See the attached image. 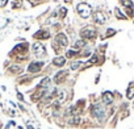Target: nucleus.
I'll return each mask as SVG.
<instances>
[{"label":"nucleus","instance_id":"nucleus-18","mask_svg":"<svg viewBox=\"0 0 134 129\" xmlns=\"http://www.w3.org/2000/svg\"><path fill=\"white\" fill-rule=\"evenodd\" d=\"M11 71H13V73H17V71H20V67H17V66H12V67H11Z\"/></svg>","mask_w":134,"mask_h":129},{"label":"nucleus","instance_id":"nucleus-2","mask_svg":"<svg viewBox=\"0 0 134 129\" xmlns=\"http://www.w3.org/2000/svg\"><path fill=\"white\" fill-rule=\"evenodd\" d=\"M78 12L80 13V16L83 18H87V17H89L91 12H92V8H91V5L86 4V3H82V4L78 5Z\"/></svg>","mask_w":134,"mask_h":129},{"label":"nucleus","instance_id":"nucleus-5","mask_svg":"<svg viewBox=\"0 0 134 129\" xmlns=\"http://www.w3.org/2000/svg\"><path fill=\"white\" fill-rule=\"evenodd\" d=\"M93 20L96 21L97 24H104V22L106 21V17L103 12H96L93 15Z\"/></svg>","mask_w":134,"mask_h":129},{"label":"nucleus","instance_id":"nucleus-14","mask_svg":"<svg viewBox=\"0 0 134 129\" xmlns=\"http://www.w3.org/2000/svg\"><path fill=\"white\" fill-rule=\"evenodd\" d=\"M79 121H80V117L79 116H72L71 119H70V124L76 125V124H79Z\"/></svg>","mask_w":134,"mask_h":129},{"label":"nucleus","instance_id":"nucleus-6","mask_svg":"<svg viewBox=\"0 0 134 129\" xmlns=\"http://www.w3.org/2000/svg\"><path fill=\"white\" fill-rule=\"evenodd\" d=\"M42 64H44L42 62H33V63H30V64H29L28 70L30 71V73H37V71H40V70H41Z\"/></svg>","mask_w":134,"mask_h":129},{"label":"nucleus","instance_id":"nucleus-15","mask_svg":"<svg viewBox=\"0 0 134 129\" xmlns=\"http://www.w3.org/2000/svg\"><path fill=\"white\" fill-rule=\"evenodd\" d=\"M87 45V42L84 40H79V41H76V44H75V46L76 48H84Z\"/></svg>","mask_w":134,"mask_h":129},{"label":"nucleus","instance_id":"nucleus-1","mask_svg":"<svg viewBox=\"0 0 134 129\" xmlns=\"http://www.w3.org/2000/svg\"><path fill=\"white\" fill-rule=\"evenodd\" d=\"M91 113L96 117L97 120H103L105 117V109H104V107L103 105H100V104H95V105H92L91 107Z\"/></svg>","mask_w":134,"mask_h":129},{"label":"nucleus","instance_id":"nucleus-16","mask_svg":"<svg viewBox=\"0 0 134 129\" xmlns=\"http://www.w3.org/2000/svg\"><path fill=\"white\" fill-rule=\"evenodd\" d=\"M80 64H82V63H80V62H75V63H71L70 69H71V70H76V69H78V67L80 66Z\"/></svg>","mask_w":134,"mask_h":129},{"label":"nucleus","instance_id":"nucleus-11","mask_svg":"<svg viewBox=\"0 0 134 129\" xmlns=\"http://www.w3.org/2000/svg\"><path fill=\"white\" fill-rule=\"evenodd\" d=\"M53 63L55 64V66H63L64 63H66V58H63V57H57V58H54V61H53Z\"/></svg>","mask_w":134,"mask_h":129},{"label":"nucleus","instance_id":"nucleus-23","mask_svg":"<svg viewBox=\"0 0 134 129\" xmlns=\"http://www.w3.org/2000/svg\"><path fill=\"white\" fill-rule=\"evenodd\" d=\"M30 1H38V0H30Z\"/></svg>","mask_w":134,"mask_h":129},{"label":"nucleus","instance_id":"nucleus-8","mask_svg":"<svg viewBox=\"0 0 134 129\" xmlns=\"http://www.w3.org/2000/svg\"><path fill=\"white\" fill-rule=\"evenodd\" d=\"M103 101H104L105 104H109L113 101V94L109 92V91H106V92L103 94Z\"/></svg>","mask_w":134,"mask_h":129},{"label":"nucleus","instance_id":"nucleus-24","mask_svg":"<svg viewBox=\"0 0 134 129\" xmlns=\"http://www.w3.org/2000/svg\"><path fill=\"white\" fill-rule=\"evenodd\" d=\"M28 129H33V128H32V127H28Z\"/></svg>","mask_w":134,"mask_h":129},{"label":"nucleus","instance_id":"nucleus-12","mask_svg":"<svg viewBox=\"0 0 134 129\" xmlns=\"http://www.w3.org/2000/svg\"><path fill=\"white\" fill-rule=\"evenodd\" d=\"M126 96H128V99H133V96H134V83H130L128 92H126Z\"/></svg>","mask_w":134,"mask_h":129},{"label":"nucleus","instance_id":"nucleus-20","mask_svg":"<svg viewBox=\"0 0 134 129\" xmlns=\"http://www.w3.org/2000/svg\"><path fill=\"white\" fill-rule=\"evenodd\" d=\"M110 34H114V30H112V29H108V32H106V37H109Z\"/></svg>","mask_w":134,"mask_h":129},{"label":"nucleus","instance_id":"nucleus-9","mask_svg":"<svg viewBox=\"0 0 134 129\" xmlns=\"http://www.w3.org/2000/svg\"><path fill=\"white\" fill-rule=\"evenodd\" d=\"M36 38H47V37H50L47 30H40V32H37L36 34H34Z\"/></svg>","mask_w":134,"mask_h":129},{"label":"nucleus","instance_id":"nucleus-22","mask_svg":"<svg viewBox=\"0 0 134 129\" xmlns=\"http://www.w3.org/2000/svg\"><path fill=\"white\" fill-rule=\"evenodd\" d=\"M96 58H97V57H96V55H93V57H92V59H89V63H95V62L97 61Z\"/></svg>","mask_w":134,"mask_h":129},{"label":"nucleus","instance_id":"nucleus-21","mask_svg":"<svg viewBox=\"0 0 134 129\" xmlns=\"http://www.w3.org/2000/svg\"><path fill=\"white\" fill-rule=\"evenodd\" d=\"M7 1H8V0H0V7H4L7 4Z\"/></svg>","mask_w":134,"mask_h":129},{"label":"nucleus","instance_id":"nucleus-10","mask_svg":"<svg viewBox=\"0 0 134 129\" xmlns=\"http://www.w3.org/2000/svg\"><path fill=\"white\" fill-rule=\"evenodd\" d=\"M67 74H68V71H60V73H58V74L55 75V82H57V83L62 82L63 79L67 77Z\"/></svg>","mask_w":134,"mask_h":129},{"label":"nucleus","instance_id":"nucleus-13","mask_svg":"<svg viewBox=\"0 0 134 129\" xmlns=\"http://www.w3.org/2000/svg\"><path fill=\"white\" fill-rule=\"evenodd\" d=\"M49 86H50V78H44L40 83V87H42V88H46Z\"/></svg>","mask_w":134,"mask_h":129},{"label":"nucleus","instance_id":"nucleus-17","mask_svg":"<svg viewBox=\"0 0 134 129\" xmlns=\"http://www.w3.org/2000/svg\"><path fill=\"white\" fill-rule=\"evenodd\" d=\"M76 54H78L76 51H71V50H68V51H67V57H75Z\"/></svg>","mask_w":134,"mask_h":129},{"label":"nucleus","instance_id":"nucleus-4","mask_svg":"<svg viewBox=\"0 0 134 129\" xmlns=\"http://www.w3.org/2000/svg\"><path fill=\"white\" fill-rule=\"evenodd\" d=\"M33 51H34V54L38 55V57H40V55H44L45 53H46V50H45V48H44V45H42V44H38V42L33 45Z\"/></svg>","mask_w":134,"mask_h":129},{"label":"nucleus","instance_id":"nucleus-3","mask_svg":"<svg viewBox=\"0 0 134 129\" xmlns=\"http://www.w3.org/2000/svg\"><path fill=\"white\" fill-rule=\"evenodd\" d=\"M80 36H82L83 38H87V40H93L95 36H96V33H95V30L92 28H86V29L82 30Z\"/></svg>","mask_w":134,"mask_h":129},{"label":"nucleus","instance_id":"nucleus-19","mask_svg":"<svg viewBox=\"0 0 134 129\" xmlns=\"http://www.w3.org/2000/svg\"><path fill=\"white\" fill-rule=\"evenodd\" d=\"M116 13H117V17H118V18H122V17H124V16H122V13L120 12V9H118V8H116Z\"/></svg>","mask_w":134,"mask_h":129},{"label":"nucleus","instance_id":"nucleus-7","mask_svg":"<svg viewBox=\"0 0 134 129\" xmlns=\"http://www.w3.org/2000/svg\"><path fill=\"white\" fill-rule=\"evenodd\" d=\"M55 41H57L59 45H62V46H67V37L64 36L63 33H59V34H57Z\"/></svg>","mask_w":134,"mask_h":129}]
</instances>
